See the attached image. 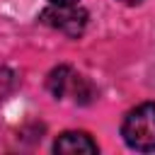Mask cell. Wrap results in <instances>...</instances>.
Instances as JSON below:
<instances>
[{"mask_svg":"<svg viewBox=\"0 0 155 155\" xmlns=\"http://www.w3.org/2000/svg\"><path fill=\"white\" fill-rule=\"evenodd\" d=\"M46 85H48V90H51V94H53L56 99L70 94V97H75V102L87 104V102L94 97L92 85H90L82 75L73 73L68 65H58V68H53L51 75H48V82H46Z\"/></svg>","mask_w":155,"mask_h":155,"instance_id":"2","label":"cell"},{"mask_svg":"<svg viewBox=\"0 0 155 155\" xmlns=\"http://www.w3.org/2000/svg\"><path fill=\"white\" fill-rule=\"evenodd\" d=\"M48 2H53V5H75L78 0H48Z\"/></svg>","mask_w":155,"mask_h":155,"instance_id":"6","label":"cell"},{"mask_svg":"<svg viewBox=\"0 0 155 155\" xmlns=\"http://www.w3.org/2000/svg\"><path fill=\"white\" fill-rule=\"evenodd\" d=\"M15 85H17V78H15V73L10 70V68H5V65H0V102L15 90Z\"/></svg>","mask_w":155,"mask_h":155,"instance_id":"5","label":"cell"},{"mask_svg":"<svg viewBox=\"0 0 155 155\" xmlns=\"http://www.w3.org/2000/svg\"><path fill=\"white\" fill-rule=\"evenodd\" d=\"M53 150L61 155H92L97 153V143L85 131H65L56 138Z\"/></svg>","mask_w":155,"mask_h":155,"instance_id":"4","label":"cell"},{"mask_svg":"<svg viewBox=\"0 0 155 155\" xmlns=\"http://www.w3.org/2000/svg\"><path fill=\"white\" fill-rule=\"evenodd\" d=\"M119 2H124V5H140L143 0H119Z\"/></svg>","mask_w":155,"mask_h":155,"instance_id":"7","label":"cell"},{"mask_svg":"<svg viewBox=\"0 0 155 155\" xmlns=\"http://www.w3.org/2000/svg\"><path fill=\"white\" fill-rule=\"evenodd\" d=\"M39 19L46 27H53V29L68 34V36H80L87 27V12L82 7H78V2L75 5H53L51 2L41 12Z\"/></svg>","mask_w":155,"mask_h":155,"instance_id":"3","label":"cell"},{"mask_svg":"<svg viewBox=\"0 0 155 155\" xmlns=\"http://www.w3.org/2000/svg\"><path fill=\"white\" fill-rule=\"evenodd\" d=\"M121 136L133 150H155V102H145L131 109L121 124Z\"/></svg>","mask_w":155,"mask_h":155,"instance_id":"1","label":"cell"}]
</instances>
